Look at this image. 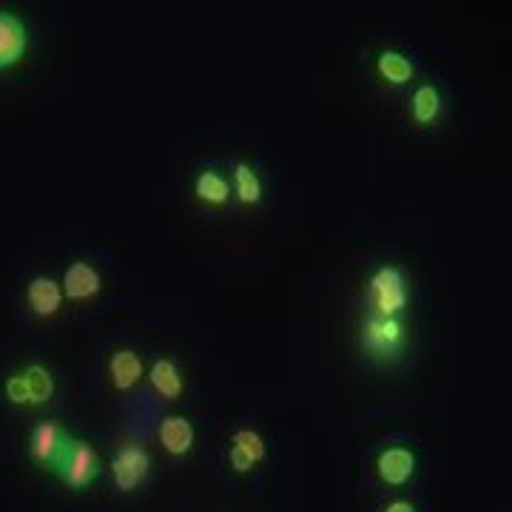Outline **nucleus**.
I'll return each instance as SVG.
<instances>
[{
	"label": "nucleus",
	"mask_w": 512,
	"mask_h": 512,
	"mask_svg": "<svg viewBox=\"0 0 512 512\" xmlns=\"http://www.w3.org/2000/svg\"><path fill=\"white\" fill-rule=\"evenodd\" d=\"M146 379V365L140 353L131 348H117L109 356V382L117 393H131Z\"/></svg>",
	"instance_id": "13"
},
{
	"label": "nucleus",
	"mask_w": 512,
	"mask_h": 512,
	"mask_svg": "<svg viewBox=\"0 0 512 512\" xmlns=\"http://www.w3.org/2000/svg\"><path fill=\"white\" fill-rule=\"evenodd\" d=\"M410 111L419 126H433V123H439L441 111H444V97L433 83H421L410 97Z\"/></svg>",
	"instance_id": "17"
},
{
	"label": "nucleus",
	"mask_w": 512,
	"mask_h": 512,
	"mask_svg": "<svg viewBox=\"0 0 512 512\" xmlns=\"http://www.w3.org/2000/svg\"><path fill=\"white\" fill-rule=\"evenodd\" d=\"M100 470H103V464H100L97 450L86 439H74L72 436L69 444H66V453L60 458V464H57L55 476L63 481L66 490L86 493L94 481L100 478Z\"/></svg>",
	"instance_id": "5"
},
{
	"label": "nucleus",
	"mask_w": 512,
	"mask_h": 512,
	"mask_svg": "<svg viewBox=\"0 0 512 512\" xmlns=\"http://www.w3.org/2000/svg\"><path fill=\"white\" fill-rule=\"evenodd\" d=\"M157 441L165 450V456L185 458L191 456L194 444H197V427L194 421L183 413H168L157 424Z\"/></svg>",
	"instance_id": "9"
},
{
	"label": "nucleus",
	"mask_w": 512,
	"mask_h": 512,
	"mask_svg": "<svg viewBox=\"0 0 512 512\" xmlns=\"http://www.w3.org/2000/svg\"><path fill=\"white\" fill-rule=\"evenodd\" d=\"M382 512H419V507L410 498H393L382 507Z\"/></svg>",
	"instance_id": "19"
},
{
	"label": "nucleus",
	"mask_w": 512,
	"mask_h": 512,
	"mask_svg": "<svg viewBox=\"0 0 512 512\" xmlns=\"http://www.w3.org/2000/svg\"><path fill=\"white\" fill-rule=\"evenodd\" d=\"M416 470H419L416 453L404 444H390L376 456V476L384 487H393V490L407 487L416 478Z\"/></svg>",
	"instance_id": "7"
},
{
	"label": "nucleus",
	"mask_w": 512,
	"mask_h": 512,
	"mask_svg": "<svg viewBox=\"0 0 512 512\" xmlns=\"http://www.w3.org/2000/svg\"><path fill=\"white\" fill-rule=\"evenodd\" d=\"M367 305L379 316H404L410 305V279L402 265L382 262L367 276Z\"/></svg>",
	"instance_id": "2"
},
{
	"label": "nucleus",
	"mask_w": 512,
	"mask_h": 512,
	"mask_svg": "<svg viewBox=\"0 0 512 512\" xmlns=\"http://www.w3.org/2000/svg\"><path fill=\"white\" fill-rule=\"evenodd\" d=\"M60 285H63L66 299H72V302H92L103 291V274L97 271V265L89 262V259H74V262H69V268L63 271Z\"/></svg>",
	"instance_id": "10"
},
{
	"label": "nucleus",
	"mask_w": 512,
	"mask_h": 512,
	"mask_svg": "<svg viewBox=\"0 0 512 512\" xmlns=\"http://www.w3.org/2000/svg\"><path fill=\"white\" fill-rule=\"evenodd\" d=\"M376 74L390 86H407L413 80V74H416V66L399 49H384L376 57Z\"/></svg>",
	"instance_id": "16"
},
{
	"label": "nucleus",
	"mask_w": 512,
	"mask_h": 512,
	"mask_svg": "<svg viewBox=\"0 0 512 512\" xmlns=\"http://www.w3.org/2000/svg\"><path fill=\"white\" fill-rule=\"evenodd\" d=\"M151 470H154L151 453L140 441H123L109 461L111 484L120 495H134L137 490H143L151 478Z\"/></svg>",
	"instance_id": "4"
},
{
	"label": "nucleus",
	"mask_w": 512,
	"mask_h": 512,
	"mask_svg": "<svg viewBox=\"0 0 512 512\" xmlns=\"http://www.w3.org/2000/svg\"><path fill=\"white\" fill-rule=\"evenodd\" d=\"M57 382L55 373L40 362H29V365L12 370L9 376H3V399L15 407H43L55 399Z\"/></svg>",
	"instance_id": "3"
},
{
	"label": "nucleus",
	"mask_w": 512,
	"mask_h": 512,
	"mask_svg": "<svg viewBox=\"0 0 512 512\" xmlns=\"http://www.w3.org/2000/svg\"><path fill=\"white\" fill-rule=\"evenodd\" d=\"M231 185L228 180L222 177L217 168H202L200 174L194 177V197L205 205H211V208H222V205H228L231 200Z\"/></svg>",
	"instance_id": "15"
},
{
	"label": "nucleus",
	"mask_w": 512,
	"mask_h": 512,
	"mask_svg": "<svg viewBox=\"0 0 512 512\" xmlns=\"http://www.w3.org/2000/svg\"><path fill=\"white\" fill-rule=\"evenodd\" d=\"M146 379L151 382V390L163 399V402H180L185 393V376L180 365L171 356L154 359V365L148 367Z\"/></svg>",
	"instance_id": "14"
},
{
	"label": "nucleus",
	"mask_w": 512,
	"mask_h": 512,
	"mask_svg": "<svg viewBox=\"0 0 512 512\" xmlns=\"http://www.w3.org/2000/svg\"><path fill=\"white\" fill-rule=\"evenodd\" d=\"M29 52V26L20 15L0 9V72L18 66Z\"/></svg>",
	"instance_id": "8"
},
{
	"label": "nucleus",
	"mask_w": 512,
	"mask_h": 512,
	"mask_svg": "<svg viewBox=\"0 0 512 512\" xmlns=\"http://www.w3.org/2000/svg\"><path fill=\"white\" fill-rule=\"evenodd\" d=\"M69 439H72L69 430L57 419L35 421V427L29 430V458L35 461L40 470L55 473L60 458L66 453Z\"/></svg>",
	"instance_id": "6"
},
{
	"label": "nucleus",
	"mask_w": 512,
	"mask_h": 512,
	"mask_svg": "<svg viewBox=\"0 0 512 512\" xmlns=\"http://www.w3.org/2000/svg\"><path fill=\"white\" fill-rule=\"evenodd\" d=\"M268 458V441L262 439V433H256L251 427H239L231 433L228 441V464L237 473H251L256 464H262Z\"/></svg>",
	"instance_id": "11"
},
{
	"label": "nucleus",
	"mask_w": 512,
	"mask_h": 512,
	"mask_svg": "<svg viewBox=\"0 0 512 512\" xmlns=\"http://www.w3.org/2000/svg\"><path fill=\"white\" fill-rule=\"evenodd\" d=\"M231 177H234V194H237V200L242 205H259L262 197H265V185H262V177L256 174V168L251 163H245V160H237L234 163V171H231Z\"/></svg>",
	"instance_id": "18"
},
{
	"label": "nucleus",
	"mask_w": 512,
	"mask_h": 512,
	"mask_svg": "<svg viewBox=\"0 0 512 512\" xmlns=\"http://www.w3.org/2000/svg\"><path fill=\"white\" fill-rule=\"evenodd\" d=\"M359 350L367 362L373 365H396L407 350L410 342V330L404 316H379V313H367L356 333Z\"/></svg>",
	"instance_id": "1"
},
{
	"label": "nucleus",
	"mask_w": 512,
	"mask_h": 512,
	"mask_svg": "<svg viewBox=\"0 0 512 512\" xmlns=\"http://www.w3.org/2000/svg\"><path fill=\"white\" fill-rule=\"evenodd\" d=\"M63 302H66V293H63L60 279H55V276L35 274L26 282V305L40 319L57 316L63 311Z\"/></svg>",
	"instance_id": "12"
}]
</instances>
